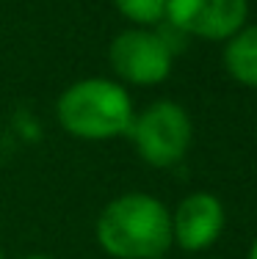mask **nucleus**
I'll list each match as a JSON object with an SVG mask.
<instances>
[{"label":"nucleus","instance_id":"obj_1","mask_svg":"<svg viewBox=\"0 0 257 259\" xmlns=\"http://www.w3.org/2000/svg\"><path fill=\"white\" fill-rule=\"evenodd\" d=\"M94 237L114 259H161L171 248V212L150 193H122L102 207Z\"/></svg>","mask_w":257,"mask_h":259},{"label":"nucleus","instance_id":"obj_2","mask_svg":"<svg viewBox=\"0 0 257 259\" xmlns=\"http://www.w3.org/2000/svg\"><path fill=\"white\" fill-rule=\"evenodd\" d=\"M133 116L136 110L127 89L111 77L75 80L56 102L61 130L81 141H111L127 135Z\"/></svg>","mask_w":257,"mask_h":259},{"label":"nucleus","instance_id":"obj_3","mask_svg":"<svg viewBox=\"0 0 257 259\" xmlns=\"http://www.w3.org/2000/svg\"><path fill=\"white\" fill-rule=\"evenodd\" d=\"M136 155L152 168H171L188 155L194 141V124L188 110L174 100H158L146 105L130 121Z\"/></svg>","mask_w":257,"mask_h":259},{"label":"nucleus","instance_id":"obj_4","mask_svg":"<svg viewBox=\"0 0 257 259\" xmlns=\"http://www.w3.org/2000/svg\"><path fill=\"white\" fill-rule=\"evenodd\" d=\"M108 64L119 83L127 85H161L171 75V47L163 36L150 28H127L116 33L108 47Z\"/></svg>","mask_w":257,"mask_h":259},{"label":"nucleus","instance_id":"obj_5","mask_svg":"<svg viewBox=\"0 0 257 259\" xmlns=\"http://www.w3.org/2000/svg\"><path fill=\"white\" fill-rule=\"evenodd\" d=\"M182 33L227 41L249 20V0H166V17Z\"/></svg>","mask_w":257,"mask_h":259},{"label":"nucleus","instance_id":"obj_6","mask_svg":"<svg viewBox=\"0 0 257 259\" xmlns=\"http://www.w3.org/2000/svg\"><path fill=\"white\" fill-rule=\"evenodd\" d=\"M224 226H227V209L222 199L207 190H194L171 212V245L188 254H199L216 245Z\"/></svg>","mask_w":257,"mask_h":259},{"label":"nucleus","instance_id":"obj_7","mask_svg":"<svg viewBox=\"0 0 257 259\" xmlns=\"http://www.w3.org/2000/svg\"><path fill=\"white\" fill-rule=\"evenodd\" d=\"M224 69L235 83L257 89V22L241 25L224 41Z\"/></svg>","mask_w":257,"mask_h":259},{"label":"nucleus","instance_id":"obj_8","mask_svg":"<svg viewBox=\"0 0 257 259\" xmlns=\"http://www.w3.org/2000/svg\"><path fill=\"white\" fill-rule=\"evenodd\" d=\"M111 3L136 28H152L166 17V0H111Z\"/></svg>","mask_w":257,"mask_h":259},{"label":"nucleus","instance_id":"obj_9","mask_svg":"<svg viewBox=\"0 0 257 259\" xmlns=\"http://www.w3.org/2000/svg\"><path fill=\"white\" fill-rule=\"evenodd\" d=\"M246 259H257V237L252 240V245H249V254H246Z\"/></svg>","mask_w":257,"mask_h":259},{"label":"nucleus","instance_id":"obj_10","mask_svg":"<svg viewBox=\"0 0 257 259\" xmlns=\"http://www.w3.org/2000/svg\"><path fill=\"white\" fill-rule=\"evenodd\" d=\"M20 259H56V256H50V254H25Z\"/></svg>","mask_w":257,"mask_h":259},{"label":"nucleus","instance_id":"obj_11","mask_svg":"<svg viewBox=\"0 0 257 259\" xmlns=\"http://www.w3.org/2000/svg\"><path fill=\"white\" fill-rule=\"evenodd\" d=\"M0 259H6V254H3V245H0Z\"/></svg>","mask_w":257,"mask_h":259}]
</instances>
